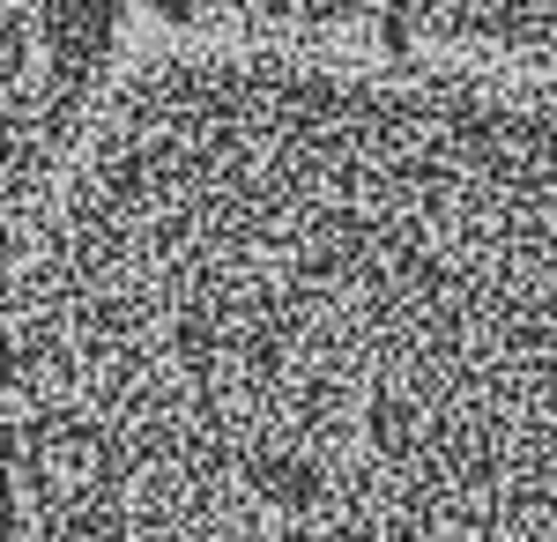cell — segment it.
<instances>
[{"mask_svg": "<svg viewBox=\"0 0 557 542\" xmlns=\"http://www.w3.org/2000/svg\"><path fill=\"white\" fill-rule=\"evenodd\" d=\"M0 542H557V83L149 45L0 312Z\"/></svg>", "mask_w": 557, "mask_h": 542, "instance_id": "6da1fadb", "label": "cell"}, {"mask_svg": "<svg viewBox=\"0 0 557 542\" xmlns=\"http://www.w3.org/2000/svg\"><path fill=\"white\" fill-rule=\"evenodd\" d=\"M141 45H283L557 83V0H141Z\"/></svg>", "mask_w": 557, "mask_h": 542, "instance_id": "7a4b0ae2", "label": "cell"}]
</instances>
